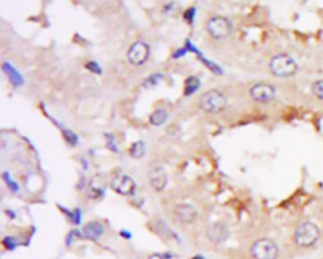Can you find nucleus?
<instances>
[{
	"label": "nucleus",
	"mask_w": 323,
	"mask_h": 259,
	"mask_svg": "<svg viewBox=\"0 0 323 259\" xmlns=\"http://www.w3.org/2000/svg\"><path fill=\"white\" fill-rule=\"evenodd\" d=\"M269 70L277 77H291L297 74L298 65L292 56L278 53L269 62Z\"/></svg>",
	"instance_id": "1"
},
{
	"label": "nucleus",
	"mask_w": 323,
	"mask_h": 259,
	"mask_svg": "<svg viewBox=\"0 0 323 259\" xmlns=\"http://www.w3.org/2000/svg\"><path fill=\"white\" fill-rule=\"evenodd\" d=\"M199 105L203 112L210 114H217L225 110L227 106V99L220 90H208L202 94L199 100Z\"/></svg>",
	"instance_id": "2"
},
{
	"label": "nucleus",
	"mask_w": 323,
	"mask_h": 259,
	"mask_svg": "<svg viewBox=\"0 0 323 259\" xmlns=\"http://www.w3.org/2000/svg\"><path fill=\"white\" fill-rule=\"evenodd\" d=\"M321 231L314 223L312 221H304L294 231V242L297 245L302 248H309L318 242Z\"/></svg>",
	"instance_id": "3"
},
{
	"label": "nucleus",
	"mask_w": 323,
	"mask_h": 259,
	"mask_svg": "<svg viewBox=\"0 0 323 259\" xmlns=\"http://www.w3.org/2000/svg\"><path fill=\"white\" fill-rule=\"evenodd\" d=\"M250 253L254 259H277L279 256V248L274 240L261 238L254 242L250 248Z\"/></svg>",
	"instance_id": "4"
},
{
	"label": "nucleus",
	"mask_w": 323,
	"mask_h": 259,
	"mask_svg": "<svg viewBox=\"0 0 323 259\" xmlns=\"http://www.w3.org/2000/svg\"><path fill=\"white\" fill-rule=\"evenodd\" d=\"M206 31L212 38L225 39L232 32V23L225 16H212L206 23Z\"/></svg>",
	"instance_id": "5"
},
{
	"label": "nucleus",
	"mask_w": 323,
	"mask_h": 259,
	"mask_svg": "<svg viewBox=\"0 0 323 259\" xmlns=\"http://www.w3.org/2000/svg\"><path fill=\"white\" fill-rule=\"evenodd\" d=\"M149 53H151L149 46L143 41H137L130 46L126 56H128L129 64L133 66H141L149 58Z\"/></svg>",
	"instance_id": "6"
},
{
	"label": "nucleus",
	"mask_w": 323,
	"mask_h": 259,
	"mask_svg": "<svg viewBox=\"0 0 323 259\" xmlns=\"http://www.w3.org/2000/svg\"><path fill=\"white\" fill-rule=\"evenodd\" d=\"M110 187L112 191H115L116 194L123 196L133 195L135 191V182L134 179L129 177L128 175L120 173V175H115L110 181Z\"/></svg>",
	"instance_id": "7"
},
{
	"label": "nucleus",
	"mask_w": 323,
	"mask_h": 259,
	"mask_svg": "<svg viewBox=\"0 0 323 259\" xmlns=\"http://www.w3.org/2000/svg\"><path fill=\"white\" fill-rule=\"evenodd\" d=\"M249 94L251 99L258 102H269L275 97V89L265 82L255 83L254 86L250 87Z\"/></svg>",
	"instance_id": "8"
},
{
	"label": "nucleus",
	"mask_w": 323,
	"mask_h": 259,
	"mask_svg": "<svg viewBox=\"0 0 323 259\" xmlns=\"http://www.w3.org/2000/svg\"><path fill=\"white\" fill-rule=\"evenodd\" d=\"M207 238L211 243L216 244H222L226 242V239L229 238V227L224 223H220V221H216L214 224H211L207 227Z\"/></svg>",
	"instance_id": "9"
},
{
	"label": "nucleus",
	"mask_w": 323,
	"mask_h": 259,
	"mask_svg": "<svg viewBox=\"0 0 323 259\" xmlns=\"http://www.w3.org/2000/svg\"><path fill=\"white\" fill-rule=\"evenodd\" d=\"M148 179L149 183L155 191H162L166 189L167 182H168V177H167L166 171L162 167H154L148 173Z\"/></svg>",
	"instance_id": "10"
},
{
	"label": "nucleus",
	"mask_w": 323,
	"mask_h": 259,
	"mask_svg": "<svg viewBox=\"0 0 323 259\" xmlns=\"http://www.w3.org/2000/svg\"><path fill=\"white\" fill-rule=\"evenodd\" d=\"M174 215L181 223L185 224H192L197 219V211L192 205L189 204H178L174 208Z\"/></svg>",
	"instance_id": "11"
},
{
	"label": "nucleus",
	"mask_w": 323,
	"mask_h": 259,
	"mask_svg": "<svg viewBox=\"0 0 323 259\" xmlns=\"http://www.w3.org/2000/svg\"><path fill=\"white\" fill-rule=\"evenodd\" d=\"M83 235L90 240H97L104 234V225L99 221H91L83 227Z\"/></svg>",
	"instance_id": "12"
},
{
	"label": "nucleus",
	"mask_w": 323,
	"mask_h": 259,
	"mask_svg": "<svg viewBox=\"0 0 323 259\" xmlns=\"http://www.w3.org/2000/svg\"><path fill=\"white\" fill-rule=\"evenodd\" d=\"M104 192H105V186H104L103 181H99L97 178H93L89 185L87 189V196L92 200H97V198L103 197Z\"/></svg>",
	"instance_id": "13"
},
{
	"label": "nucleus",
	"mask_w": 323,
	"mask_h": 259,
	"mask_svg": "<svg viewBox=\"0 0 323 259\" xmlns=\"http://www.w3.org/2000/svg\"><path fill=\"white\" fill-rule=\"evenodd\" d=\"M167 118H168V113H167V110L163 109V108H159V109L154 110V112L152 113L149 120H151V123L153 125L159 127V125L164 124V123L167 122Z\"/></svg>",
	"instance_id": "14"
},
{
	"label": "nucleus",
	"mask_w": 323,
	"mask_h": 259,
	"mask_svg": "<svg viewBox=\"0 0 323 259\" xmlns=\"http://www.w3.org/2000/svg\"><path fill=\"white\" fill-rule=\"evenodd\" d=\"M199 86H200V80L197 77L195 76L188 77L186 81V85H185V95L188 96L191 95V94H193L196 90L199 89Z\"/></svg>",
	"instance_id": "15"
},
{
	"label": "nucleus",
	"mask_w": 323,
	"mask_h": 259,
	"mask_svg": "<svg viewBox=\"0 0 323 259\" xmlns=\"http://www.w3.org/2000/svg\"><path fill=\"white\" fill-rule=\"evenodd\" d=\"M145 153V146L143 142H135L130 148V156L133 158H141Z\"/></svg>",
	"instance_id": "16"
},
{
	"label": "nucleus",
	"mask_w": 323,
	"mask_h": 259,
	"mask_svg": "<svg viewBox=\"0 0 323 259\" xmlns=\"http://www.w3.org/2000/svg\"><path fill=\"white\" fill-rule=\"evenodd\" d=\"M162 77H163V76H162V74H159V72L152 75V76H149L147 80L144 81L143 86H144V87L155 86V85H158V83H159V81L162 80Z\"/></svg>",
	"instance_id": "17"
},
{
	"label": "nucleus",
	"mask_w": 323,
	"mask_h": 259,
	"mask_svg": "<svg viewBox=\"0 0 323 259\" xmlns=\"http://www.w3.org/2000/svg\"><path fill=\"white\" fill-rule=\"evenodd\" d=\"M312 93L316 97L323 100V80H318L313 83L312 86Z\"/></svg>",
	"instance_id": "18"
},
{
	"label": "nucleus",
	"mask_w": 323,
	"mask_h": 259,
	"mask_svg": "<svg viewBox=\"0 0 323 259\" xmlns=\"http://www.w3.org/2000/svg\"><path fill=\"white\" fill-rule=\"evenodd\" d=\"M149 259H178V257L173 253H154L149 257Z\"/></svg>",
	"instance_id": "19"
},
{
	"label": "nucleus",
	"mask_w": 323,
	"mask_h": 259,
	"mask_svg": "<svg viewBox=\"0 0 323 259\" xmlns=\"http://www.w3.org/2000/svg\"><path fill=\"white\" fill-rule=\"evenodd\" d=\"M87 68H89L91 72H95L96 75L101 74V68L99 67V65H97L96 62H89V64H87Z\"/></svg>",
	"instance_id": "20"
},
{
	"label": "nucleus",
	"mask_w": 323,
	"mask_h": 259,
	"mask_svg": "<svg viewBox=\"0 0 323 259\" xmlns=\"http://www.w3.org/2000/svg\"><path fill=\"white\" fill-rule=\"evenodd\" d=\"M7 66H8V65H7ZM8 68H9V67H8ZM8 75H9L10 80L13 81V82H15L16 85H19V82H22V81H19V76H18L15 72H14L13 68H12V67L9 68V74H8Z\"/></svg>",
	"instance_id": "21"
},
{
	"label": "nucleus",
	"mask_w": 323,
	"mask_h": 259,
	"mask_svg": "<svg viewBox=\"0 0 323 259\" xmlns=\"http://www.w3.org/2000/svg\"><path fill=\"white\" fill-rule=\"evenodd\" d=\"M193 259H203V258H202V257H201V256H196V257H195V258H193Z\"/></svg>",
	"instance_id": "22"
}]
</instances>
